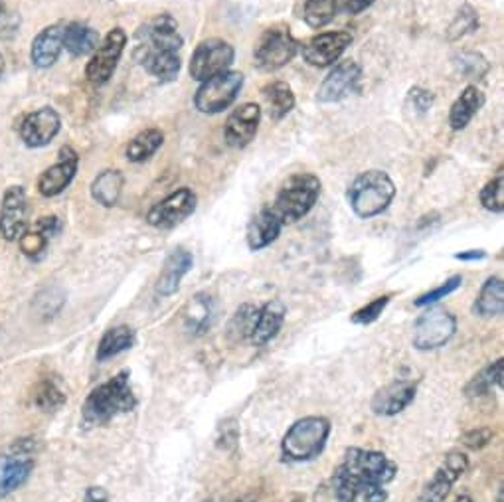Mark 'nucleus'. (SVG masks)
Wrapping results in <instances>:
<instances>
[{"label":"nucleus","mask_w":504,"mask_h":502,"mask_svg":"<svg viewBox=\"0 0 504 502\" xmlns=\"http://www.w3.org/2000/svg\"><path fill=\"white\" fill-rule=\"evenodd\" d=\"M135 344V332L129 327H115L103 334V339L97 347V360H109L117 354L129 350Z\"/></svg>","instance_id":"34"},{"label":"nucleus","mask_w":504,"mask_h":502,"mask_svg":"<svg viewBox=\"0 0 504 502\" xmlns=\"http://www.w3.org/2000/svg\"><path fill=\"white\" fill-rule=\"evenodd\" d=\"M64 24H52L34 38L30 48V60L36 67H52L64 50Z\"/></svg>","instance_id":"22"},{"label":"nucleus","mask_w":504,"mask_h":502,"mask_svg":"<svg viewBox=\"0 0 504 502\" xmlns=\"http://www.w3.org/2000/svg\"><path fill=\"white\" fill-rule=\"evenodd\" d=\"M372 4H374V0H344V8L351 14H361Z\"/></svg>","instance_id":"47"},{"label":"nucleus","mask_w":504,"mask_h":502,"mask_svg":"<svg viewBox=\"0 0 504 502\" xmlns=\"http://www.w3.org/2000/svg\"><path fill=\"white\" fill-rule=\"evenodd\" d=\"M184 40L178 24L170 14H161L144 24L137 34V50H169L178 52Z\"/></svg>","instance_id":"16"},{"label":"nucleus","mask_w":504,"mask_h":502,"mask_svg":"<svg viewBox=\"0 0 504 502\" xmlns=\"http://www.w3.org/2000/svg\"><path fill=\"white\" fill-rule=\"evenodd\" d=\"M83 502H109V498H108V492H105L103 489L91 487L90 490L85 492Z\"/></svg>","instance_id":"48"},{"label":"nucleus","mask_w":504,"mask_h":502,"mask_svg":"<svg viewBox=\"0 0 504 502\" xmlns=\"http://www.w3.org/2000/svg\"><path fill=\"white\" fill-rule=\"evenodd\" d=\"M65 403V393L54 382H44L36 393V406L44 411H54Z\"/></svg>","instance_id":"42"},{"label":"nucleus","mask_w":504,"mask_h":502,"mask_svg":"<svg viewBox=\"0 0 504 502\" xmlns=\"http://www.w3.org/2000/svg\"><path fill=\"white\" fill-rule=\"evenodd\" d=\"M135 400L129 372H119L109 382L97 386L83 403V421L87 426H101L111 421L119 413H127L135 408Z\"/></svg>","instance_id":"2"},{"label":"nucleus","mask_w":504,"mask_h":502,"mask_svg":"<svg viewBox=\"0 0 504 502\" xmlns=\"http://www.w3.org/2000/svg\"><path fill=\"white\" fill-rule=\"evenodd\" d=\"M57 232H60V220H57V216H44V218L34 224V228L26 230L21 235L18 243H21V250L24 255L36 260L44 253L48 242H50Z\"/></svg>","instance_id":"26"},{"label":"nucleus","mask_w":504,"mask_h":502,"mask_svg":"<svg viewBox=\"0 0 504 502\" xmlns=\"http://www.w3.org/2000/svg\"><path fill=\"white\" fill-rule=\"evenodd\" d=\"M395 186L384 171H366L348 189V204L358 218H374L392 204Z\"/></svg>","instance_id":"3"},{"label":"nucleus","mask_w":504,"mask_h":502,"mask_svg":"<svg viewBox=\"0 0 504 502\" xmlns=\"http://www.w3.org/2000/svg\"><path fill=\"white\" fill-rule=\"evenodd\" d=\"M28 224V198L22 186H11L0 204V235L6 242L21 240Z\"/></svg>","instance_id":"15"},{"label":"nucleus","mask_w":504,"mask_h":502,"mask_svg":"<svg viewBox=\"0 0 504 502\" xmlns=\"http://www.w3.org/2000/svg\"><path fill=\"white\" fill-rule=\"evenodd\" d=\"M125 179L119 171H103L91 184V196L97 204L113 208L119 202Z\"/></svg>","instance_id":"31"},{"label":"nucleus","mask_w":504,"mask_h":502,"mask_svg":"<svg viewBox=\"0 0 504 502\" xmlns=\"http://www.w3.org/2000/svg\"><path fill=\"white\" fill-rule=\"evenodd\" d=\"M481 204L484 210L502 214L504 212V174L502 169L499 174L494 176L492 181L484 184V189L481 190Z\"/></svg>","instance_id":"40"},{"label":"nucleus","mask_w":504,"mask_h":502,"mask_svg":"<svg viewBox=\"0 0 504 502\" xmlns=\"http://www.w3.org/2000/svg\"><path fill=\"white\" fill-rule=\"evenodd\" d=\"M64 48L74 57L90 56L100 48V32L82 22L67 24L64 31Z\"/></svg>","instance_id":"29"},{"label":"nucleus","mask_w":504,"mask_h":502,"mask_svg":"<svg viewBox=\"0 0 504 502\" xmlns=\"http://www.w3.org/2000/svg\"><path fill=\"white\" fill-rule=\"evenodd\" d=\"M164 143V135L159 129L141 131L133 141L127 145V159L131 163H144L157 153Z\"/></svg>","instance_id":"35"},{"label":"nucleus","mask_w":504,"mask_h":502,"mask_svg":"<svg viewBox=\"0 0 504 502\" xmlns=\"http://www.w3.org/2000/svg\"><path fill=\"white\" fill-rule=\"evenodd\" d=\"M361 75H362L361 66L352 60L335 64L333 70L325 77L321 87H318V93H317L318 103H338L346 100L348 95L358 90Z\"/></svg>","instance_id":"13"},{"label":"nucleus","mask_w":504,"mask_h":502,"mask_svg":"<svg viewBox=\"0 0 504 502\" xmlns=\"http://www.w3.org/2000/svg\"><path fill=\"white\" fill-rule=\"evenodd\" d=\"M3 72H4V57L0 56V74H3Z\"/></svg>","instance_id":"51"},{"label":"nucleus","mask_w":504,"mask_h":502,"mask_svg":"<svg viewBox=\"0 0 504 502\" xmlns=\"http://www.w3.org/2000/svg\"><path fill=\"white\" fill-rule=\"evenodd\" d=\"M395 472V462L387 461L384 453L352 447L335 475L318 487L315 502H354L358 497L364 502H386L384 487L394 480Z\"/></svg>","instance_id":"1"},{"label":"nucleus","mask_w":504,"mask_h":502,"mask_svg":"<svg viewBox=\"0 0 504 502\" xmlns=\"http://www.w3.org/2000/svg\"><path fill=\"white\" fill-rule=\"evenodd\" d=\"M387 303H390V297H387V295H384V297L374 299L372 303H368L366 307L358 309L352 314V322H356V324H370V322L378 321V319H380V314L384 313V309L387 307Z\"/></svg>","instance_id":"44"},{"label":"nucleus","mask_w":504,"mask_h":502,"mask_svg":"<svg viewBox=\"0 0 504 502\" xmlns=\"http://www.w3.org/2000/svg\"><path fill=\"white\" fill-rule=\"evenodd\" d=\"M410 100H412L415 110H418L420 113L430 111L431 105H433V95L430 92L420 90V87H413V90L410 92Z\"/></svg>","instance_id":"46"},{"label":"nucleus","mask_w":504,"mask_h":502,"mask_svg":"<svg viewBox=\"0 0 504 502\" xmlns=\"http://www.w3.org/2000/svg\"><path fill=\"white\" fill-rule=\"evenodd\" d=\"M351 44H352V34L348 31L323 32L311 38V40L303 46V57L308 66L328 67L341 60V56L346 52V48Z\"/></svg>","instance_id":"14"},{"label":"nucleus","mask_w":504,"mask_h":502,"mask_svg":"<svg viewBox=\"0 0 504 502\" xmlns=\"http://www.w3.org/2000/svg\"><path fill=\"white\" fill-rule=\"evenodd\" d=\"M461 283H463L461 275H453L451 279H448V281H445L443 285H439V287H435L433 291L421 295V297H420L418 301H415V304H418V307H425V304L438 303V301H441V299L448 297V295H451V293L457 291V289L461 287Z\"/></svg>","instance_id":"43"},{"label":"nucleus","mask_w":504,"mask_h":502,"mask_svg":"<svg viewBox=\"0 0 504 502\" xmlns=\"http://www.w3.org/2000/svg\"><path fill=\"white\" fill-rule=\"evenodd\" d=\"M453 64L455 67H457V72L465 77H482V75H487L489 72V62L484 60V57L477 52H461L453 57Z\"/></svg>","instance_id":"41"},{"label":"nucleus","mask_w":504,"mask_h":502,"mask_svg":"<svg viewBox=\"0 0 504 502\" xmlns=\"http://www.w3.org/2000/svg\"><path fill=\"white\" fill-rule=\"evenodd\" d=\"M285 314H287L285 304L279 299L269 301L259 309L256 329L254 334H251V340H254L256 347H264V344H267L271 339L277 337V332L281 330V327H283Z\"/></svg>","instance_id":"27"},{"label":"nucleus","mask_w":504,"mask_h":502,"mask_svg":"<svg viewBox=\"0 0 504 502\" xmlns=\"http://www.w3.org/2000/svg\"><path fill=\"white\" fill-rule=\"evenodd\" d=\"M77 166H80L77 153L72 146H62L60 153H57V161L38 179V192L46 196V198H54V196L62 194L72 184Z\"/></svg>","instance_id":"17"},{"label":"nucleus","mask_w":504,"mask_h":502,"mask_svg":"<svg viewBox=\"0 0 504 502\" xmlns=\"http://www.w3.org/2000/svg\"><path fill=\"white\" fill-rule=\"evenodd\" d=\"M473 311L481 314V317H499L504 313V283L500 277L487 279Z\"/></svg>","instance_id":"32"},{"label":"nucleus","mask_w":504,"mask_h":502,"mask_svg":"<svg viewBox=\"0 0 504 502\" xmlns=\"http://www.w3.org/2000/svg\"><path fill=\"white\" fill-rule=\"evenodd\" d=\"M487 258V253L482 250H471V251H461L455 255V260H461V261H477V260H484Z\"/></svg>","instance_id":"49"},{"label":"nucleus","mask_w":504,"mask_h":502,"mask_svg":"<svg viewBox=\"0 0 504 502\" xmlns=\"http://www.w3.org/2000/svg\"><path fill=\"white\" fill-rule=\"evenodd\" d=\"M457 330V319L445 309H428L413 324V347L435 350L445 347Z\"/></svg>","instance_id":"9"},{"label":"nucleus","mask_w":504,"mask_h":502,"mask_svg":"<svg viewBox=\"0 0 504 502\" xmlns=\"http://www.w3.org/2000/svg\"><path fill=\"white\" fill-rule=\"evenodd\" d=\"M62 129V119L52 107H42L34 113H28L21 123V139L30 149L50 145Z\"/></svg>","instance_id":"19"},{"label":"nucleus","mask_w":504,"mask_h":502,"mask_svg":"<svg viewBox=\"0 0 504 502\" xmlns=\"http://www.w3.org/2000/svg\"><path fill=\"white\" fill-rule=\"evenodd\" d=\"M192 265H194V258L190 251L182 248L170 251L157 281V293L161 297H170V295L178 291L182 277L192 269Z\"/></svg>","instance_id":"23"},{"label":"nucleus","mask_w":504,"mask_h":502,"mask_svg":"<svg viewBox=\"0 0 504 502\" xmlns=\"http://www.w3.org/2000/svg\"><path fill=\"white\" fill-rule=\"evenodd\" d=\"M482 105H484V95L481 90H477V85L465 87L463 93L457 97V101L451 105V111H449L451 129L463 131L465 127L471 123L473 117L481 111Z\"/></svg>","instance_id":"28"},{"label":"nucleus","mask_w":504,"mask_h":502,"mask_svg":"<svg viewBox=\"0 0 504 502\" xmlns=\"http://www.w3.org/2000/svg\"><path fill=\"white\" fill-rule=\"evenodd\" d=\"M479 28V14L471 4H463L457 16L453 18V22L448 28V40L455 42L459 38L474 32Z\"/></svg>","instance_id":"39"},{"label":"nucleus","mask_w":504,"mask_h":502,"mask_svg":"<svg viewBox=\"0 0 504 502\" xmlns=\"http://www.w3.org/2000/svg\"><path fill=\"white\" fill-rule=\"evenodd\" d=\"M261 123V107L257 103H244L230 113L224 137L231 149H244L256 139Z\"/></svg>","instance_id":"20"},{"label":"nucleus","mask_w":504,"mask_h":502,"mask_svg":"<svg viewBox=\"0 0 504 502\" xmlns=\"http://www.w3.org/2000/svg\"><path fill=\"white\" fill-rule=\"evenodd\" d=\"M336 13V0H307L303 8V18L311 28H323L335 21Z\"/></svg>","instance_id":"36"},{"label":"nucleus","mask_w":504,"mask_h":502,"mask_svg":"<svg viewBox=\"0 0 504 502\" xmlns=\"http://www.w3.org/2000/svg\"><path fill=\"white\" fill-rule=\"evenodd\" d=\"M182 314L187 330H190L192 334H202L208 330L212 319H214V303H212L208 295L200 293L187 304V309H184Z\"/></svg>","instance_id":"30"},{"label":"nucleus","mask_w":504,"mask_h":502,"mask_svg":"<svg viewBox=\"0 0 504 502\" xmlns=\"http://www.w3.org/2000/svg\"><path fill=\"white\" fill-rule=\"evenodd\" d=\"M455 502H473V498L469 495H461Z\"/></svg>","instance_id":"50"},{"label":"nucleus","mask_w":504,"mask_h":502,"mask_svg":"<svg viewBox=\"0 0 504 502\" xmlns=\"http://www.w3.org/2000/svg\"><path fill=\"white\" fill-rule=\"evenodd\" d=\"M331 433V423L325 418H303L285 433L281 451L289 461H311L323 451Z\"/></svg>","instance_id":"5"},{"label":"nucleus","mask_w":504,"mask_h":502,"mask_svg":"<svg viewBox=\"0 0 504 502\" xmlns=\"http://www.w3.org/2000/svg\"><path fill=\"white\" fill-rule=\"evenodd\" d=\"M264 97L269 105V117L274 121L283 119L295 110V93L285 82H275L264 87Z\"/></svg>","instance_id":"33"},{"label":"nucleus","mask_w":504,"mask_h":502,"mask_svg":"<svg viewBox=\"0 0 504 502\" xmlns=\"http://www.w3.org/2000/svg\"><path fill=\"white\" fill-rule=\"evenodd\" d=\"M492 437H494L492 429L479 427V429H473V431L465 433L461 441H463V445H467L469 449H482L484 445H489Z\"/></svg>","instance_id":"45"},{"label":"nucleus","mask_w":504,"mask_h":502,"mask_svg":"<svg viewBox=\"0 0 504 502\" xmlns=\"http://www.w3.org/2000/svg\"><path fill=\"white\" fill-rule=\"evenodd\" d=\"M34 471V455L28 443H21L0 455V498L13 495L30 479Z\"/></svg>","instance_id":"11"},{"label":"nucleus","mask_w":504,"mask_h":502,"mask_svg":"<svg viewBox=\"0 0 504 502\" xmlns=\"http://www.w3.org/2000/svg\"><path fill=\"white\" fill-rule=\"evenodd\" d=\"M141 66L161 82H172L182 67L178 52L169 50H137L135 52Z\"/></svg>","instance_id":"25"},{"label":"nucleus","mask_w":504,"mask_h":502,"mask_svg":"<svg viewBox=\"0 0 504 502\" xmlns=\"http://www.w3.org/2000/svg\"><path fill=\"white\" fill-rule=\"evenodd\" d=\"M415 398V383L410 380L392 382L390 386L382 388L372 400V411L378 416H397L410 406Z\"/></svg>","instance_id":"21"},{"label":"nucleus","mask_w":504,"mask_h":502,"mask_svg":"<svg viewBox=\"0 0 504 502\" xmlns=\"http://www.w3.org/2000/svg\"><path fill=\"white\" fill-rule=\"evenodd\" d=\"M234 46L220 38H210L198 44L190 60V77L196 82H206L210 77L230 72V66L234 64Z\"/></svg>","instance_id":"8"},{"label":"nucleus","mask_w":504,"mask_h":502,"mask_svg":"<svg viewBox=\"0 0 504 502\" xmlns=\"http://www.w3.org/2000/svg\"><path fill=\"white\" fill-rule=\"evenodd\" d=\"M125 46H127V34H125L123 28H113V31L105 36V40L100 44V48L93 52L90 64H87V80L97 85L109 82L113 72L117 70Z\"/></svg>","instance_id":"10"},{"label":"nucleus","mask_w":504,"mask_h":502,"mask_svg":"<svg viewBox=\"0 0 504 502\" xmlns=\"http://www.w3.org/2000/svg\"><path fill=\"white\" fill-rule=\"evenodd\" d=\"M299 52V42L291 34L289 26L275 24L261 34L254 50V64L261 72H277L287 66Z\"/></svg>","instance_id":"6"},{"label":"nucleus","mask_w":504,"mask_h":502,"mask_svg":"<svg viewBox=\"0 0 504 502\" xmlns=\"http://www.w3.org/2000/svg\"><path fill=\"white\" fill-rule=\"evenodd\" d=\"M257 314L259 309L251 307V304H244V307H239L238 313L234 314V319L230 321V327H228V334L230 339L234 340H244V339H251V334H254L256 329V322H257Z\"/></svg>","instance_id":"38"},{"label":"nucleus","mask_w":504,"mask_h":502,"mask_svg":"<svg viewBox=\"0 0 504 502\" xmlns=\"http://www.w3.org/2000/svg\"><path fill=\"white\" fill-rule=\"evenodd\" d=\"M283 225L285 224L281 222V218L274 210H271V206H269V208L259 210L254 216V220H251L249 225H248L249 250L257 251V250L267 248V245H271L279 238V233H281V230H283Z\"/></svg>","instance_id":"24"},{"label":"nucleus","mask_w":504,"mask_h":502,"mask_svg":"<svg viewBox=\"0 0 504 502\" xmlns=\"http://www.w3.org/2000/svg\"><path fill=\"white\" fill-rule=\"evenodd\" d=\"M4 14V0H0V16Z\"/></svg>","instance_id":"52"},{"label":"nucleus","mask_w":504,"mask_h":502,"mask_svg":"<svg viewBox=\"0 0 504 502\" xmlns=\"http://www.w3.org/2000/svg\"><path fill=\"white\" fill-rule=\"evenodd\" d=\"M241 87H244V74L224 72L214 75L200 84L196 95H194V105L200 113H222L238 100Z\"/></svg>","instance_id":"7"},{"label":"nucleus","mask_w":504,"mask_h":502,"mask_svg":"<svg viewBox=\"0 0 504 502\" xmlns=\"http://www.w3.org/2000/svg\"><path fill=\"white\" fill-rule=\"evenodd\" d=\"M469 467V459L461 451H451L448 457L443 459L441 467L435 472L431 482L425 485L420 495V502H443L448 498L455 480L461 479V475Z\"/></svg>","instance_id":"18"},{"label":"nucleus","mask_w":504,"mask_h":502,"mask_svg":"<svg viewBox=\"0 0 504 502\" xmlns=\"http://www.w3.org/2000/svg\"><path fill=\"white\" fill-rule=\"evenodd\" d=\"M502 378H504V360L500 358L487 370H482L479 376H474L465 392H467V396H484V393H489L494 386L500 388Z\"/></svg>","instance_id":"37"},{"label":"nucleus","mask_w":504,"mask_h":502,"mask_svg":"<svg viewBox=\"0 0 504 502\" xmlns=\"http://www.w3.org/2000/svg\"><path fill=\"white\" fill-rule=\"evenodd\" d=\"M196 204V194L184 186V189L169 194L167 198L161 200L159 204H154L147 214V222L154 225V228H174V225H178L194 214Z\"/></svg>","instance_id":"12"},{"label":"nucleus","mask_w":504,"mask_h":502,"mask_svg":"<svg viewBox=\"0 0 504 502\" xmlns=\"http://www.w3.org/2000/svg\"><path fill=\"white\" fill-rule=\"evenodd\" d=\"M318 196H321V181L315 174L299 172L289 176L281 186L271 210L283 224H295L313 210Z\"/></svg>","instance_id":"4"}]
</instances>
